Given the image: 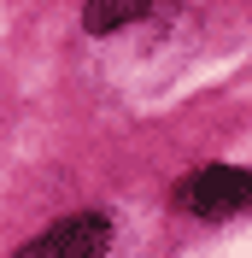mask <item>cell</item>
<instances>
[{
    "label": "cell",
    "instance_id": "cell-1",
    "mask_svg": "<svg viewBox=\"0 0 252 258\" xmlns=\"http://www.w3.org/2000/svg\"><path fill=\"white\" fill-rule=\"evenodd\" d=\"M176 206L200 217H229L252 206V164H205L176 188Z\"/></svg>",
    "mask_w": 252,
    "mask_h": 258
},
{
    "label": "cell",
    "instance_id": "cell-2",
    "mask_svg": "<svg viewBox=\"0 0 252 258\" xmlns=\"http://www.w3.org/2000/svg\"><path fill=\"white\" fill-rule=\"evenodd\" d=\"M106 241H111L106 217L100 211H77V217H59L41 241H30L12 258H106Z\"/></svg>",
    "mask_w": 252,
    "mask_h": 258
},
{
    "label": "cell",
    "instance_id": "cell-3",
    "mask_svg": "<svg viewBox=\"0 0 252 258\" xmlns=\"http://www.w3.org/2000/svg\"><path fill=\"white\" fill-rule=\"evenodd\" d=\"M170 12V0H88L82 6V30L88 35H111V30H129L141 18H158Z\"/></svg>",
    "mask_w": 252,
    "mask_h": 258
}]
</instances>
